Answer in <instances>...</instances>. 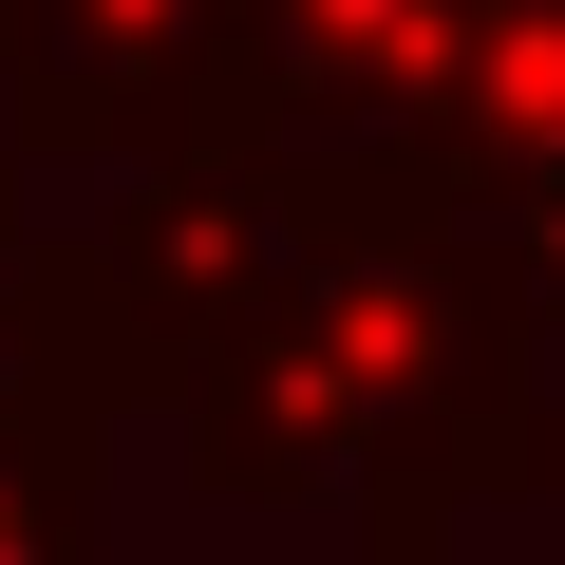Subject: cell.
I'll list each match as a JSON object with an SVG mask.
<instances>
[{"mask_svg": "<svg viewBox=\"0 0 565 565\" xmlns=\"http://www.w3.org/2000/svg\"><path fill=\"white\" fill-rule=\"evenodd\" d=\"M95 471H114V415L0 396V565H95Z\"/></svg>", "mask_w": 565, "mask_h": 565, "instance_id": "4", "label": "cell"}, {"mask_svg": "<svg viewBox=\"0 0 565 565\" xmlns=\"http://www.w3.org/2000/svg\"><path fill=\"white\" fill-rule=\"evenodd\" d=\"M226 39H245V0H0V151L20 170H57V151L189 170Z\"/></svg>", "mask_w": 565, "mask_h": 565, "instance_id": "2", "label": "cell"}, {"mask_svg": "<svg viewBox=\"0 0 565 565\" xmlns=\"http://www.w3.org/2000/svg\"><path fill=\"white\" fill-rule=\"evenodd\" d=\"M471 57H490V0H245L189 170H359V151H434L452 95H471Z\"/></svg>", "mask_w": 565, "mask_h": 565, "instance_id": "1", "label": "cell"}, {"mask_svg": "<svg viewBox=\"0 0 565 565\" xmlns=\"http://www.w3.org/2000/svg\"><path fill=\"white\" fill-rule=\"evenodd\" d=\"M359 170H377V207L490 245L527 302L565 321V0H490V57H471L452 132L434 151H359Z\"/></svg>", "mask_w": 565, "mask_h": 565, "instance_id": "3", "label": "cell"}]
</instances>
